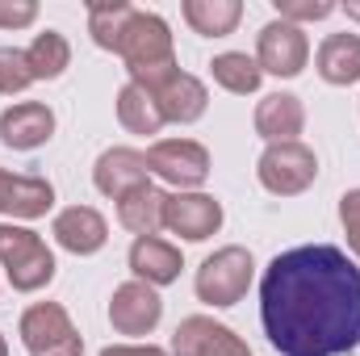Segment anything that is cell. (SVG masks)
Wrapping results in <instances>:
<instances>
[{
	"instance_id": "cell-1",
	"label": "cell",
	"mask_w": 360,
	"mask_h": 356,
	"mask_svg": "<svg viewBox=\"0 0 360 356\" xmlns=\"http://www.w3.org/2000/svg\"><path fill=\"white\" fill-rule=\"evenodd\" d=\"M260 323L281 356H348L360 344V268L335 243H302L260 276Z\"/></svg>"
},
{
	"instance_id": "cell-2",
	"label": "cell",
	"mask_w": 360,
	"mask_h": 356,
	"mask_svg": "<svg viewBox=\"0 0 360 356\" xmlns=\"http://www.w3.org/2000/svg\"><path fill=\"white\" fill-rule=\"evenodd\" d=\"M0 268L17 293H38L55 281L59 265L38 231L17 227V222H0Z\"/></svg>"
},
{
	"instance_id": "cell-3",
	"label": "cell",
	"mask_w": 360,
	"mask_h": 356,
	"mask_svg": "<svg viewBox=\"0 0 360 356\" xmlns=\"http://www.w3.org/2000/svg\"><path fill=\"white\" fill-rule=\"evenodd\" d=\"M252 276H256L252 252L239 248V243H226V248H218L214 256L201 260L197 276H193V289H197V298H201L205 306L226 310V306L243 302V293L252 289Z\"/></svg>"
},
{
	"instance_id": "cell-4",
	"label": "cell",
	"mask_w": 360,
	"mask_h": 356,
	"mask_svg": "<svg viewBox=\"0 0 360 356\" xmlns=\"http://www.w3.org/2000/svg\"><path fill=\"white\" fill-rule=\"evenodd\" d=\"M117 59L126 63L130 80L143 76V72H160V68H172L176 63V42H172V25L151 13V8H134L130 21H126V34H122V46H117Z\"/></svg>"
},
{
	"instance_id": "cell-5",
	"label": "cell",
	"mask_w": 360,
	"mask_h": 356,
	"mask_svg": "<svg viewBox=\"0 0 360 356\" xmlns=\"http://www.w3.org/2000/svg\"><path fill=\"white\" fill-rule=\"evenodd\" d=\"M134 84L151 92V101L160 105L164 122L188 126V122H201L205 109H210V92H205V84H201L197 76L180 72V63L160 68V72H143V76H134Z\"/></svg>"
},
{
	"instance_id": "cell-6",
	"label": "cell",
	"mask_w": 360,
	"mask_h": 356,
	"mask_svg": "<svg viewBox=\"0 0 360 356\" xmlns=\"http://www.w3.org/2000/svg\"><path fill=\"white\" fill-rule=\"evenodd\" d=\"M17 331L30 356H84V336L59 302H34L21 314Z\"/></svg>"
},
{
	"instance_id": "cell-7",
	"label": "cell",
	"mask_w": 360,
	"mask_h": 356,
	"mask_svg": "<svg viewBox=\"0 0 360 356\" xmlns=\"http://www.w3.org/2000/svg\"><path fill=\"white\" fill-rule=\"evenodd\" d=\"M256 177L272 197H297L319 180V155L302 139L297 143H269L260 164H256Z\"/></svg>"
},
{
	"instance_id": "cell-8",
	"label": "cell",
	"mask_w": 360,
	"mask_h": 356,
	"mask_svg": "<svg viewBox=\"0 0 360 356\" xmlns=\"http://www.w3.org/2000/svg\"><path fill=\"white\" fill-rule=\"evenodd\" d=\"M147 172L168 180L176 193H197L210 180V151L197 139H155L147 147Z\"/></svg>"
},
{
	"instance_id": "cell-9",
	"label": "cell",
	"mask_w": 360,
	"mask_h": 356,
	"mask_svg": "<svg viewBox=\"0 0 360 356\" xmlns=\"http://www.w3.org/2000/svg\"><path fill=\"white\" fill-rule=\"evenodd\" d=\"M256 63L264 76H276V80H293L306 72L310 63V38L302 25H289V21H269L260 34H256Z\"/></svg>"
},
{
	"instance_id": "cell-10",
	"label": "cell",
	"mask_w": 360,
	"mask_h": 356,
	"mask_svg": "<svg viewBox=\"0 0 360 356\" xmlns=\"http://www.w3.org/2000/svg\"><path fill=\"white\" fill-rule=\"evenodd\" d=\"M222 201L210 193H168L164 197V231L180 235L184 243H205L222 231Z\"/></svg>"
},
{
	"instance_id": "cell-11",
	"label": "cell",
	"mask_w": 360,
	"mask_h": 356,
	"mask_svg": "<svg viewBox=\"0 0 360 356\" xmlns=\"http://www.w3.org/2000/svg\"><path fill=\"white\" fill-rule=\"evenodd\" d=\"M164 319V298L147 281H122L109 298V323L117 336H151Z\"/></svg>"
},
{
	"instance_id": "cell-12",
	"label": "cell",
	"mask_w": 360,
	"mask_h": 356,
	"mask_svg": "<svg viewBox=\"0 0 360 356\" xmlns=\"http://www.w3.org/2000/svg\"><path fill=\"white\" fill-rule=\"evenodd\" d=\"M172 356H252V348L218 319L188 314L172 331Z\"/></svg>"
},
{
	"instance_id": "cell-13",
	"label": "cell",
	"mask_w": 360,
	"mask_h": 356,
	"mask_svg": "<svg viewBox=\"0 0 360 356\" xmlns=\"http://www.w3.org/2000/svg\"><path fill=\"white\" fill-rule=\"evenodd\" d=\"M55 134V109L42 101H17L0 113V143L8 151H38Z\"/></svg>"
},
{
	"instance_id": "cell-14",
	"label": "cell",
	"mask_w": 360,
	"mask_h": 356,
	"mask_svg": "<svg viewBox=\"0 0 360 356\" xmlns=\"http://www.w3.org/2000/svg\"><path fill=\"white\" fill-rule=\"evenodd\" d=\"M55 210V184L46 177H21L0 168V214L17 218V222H34L46 218Z\"/></svg>"
},
{
	"instance_id": "cell-15",
	"label": "cell",
	"mask_w": 360,
	"mask_h": 356,
	"mask_svg": "<svg viewBox=\"0 0 360 356\" xmlns=\"http://www.w3.org/2000/svg\"><path fill=\"white\" fill-rule=\"evenodd\" d=\"M51 235H55V243H59L63 252H72V256H96V252L109 243V222H105L101 210H92V205H68V210L55 214Z\"/></svg>"
},
{
	"instance_id": "cell-16",
	"label": "cell",
	"mask_w": 360,
	"mask_h": 356,
	"mask_svg": "<svg viewBox=\"0 0 360 356\" xmlns=\"http://www.w3.org/2000/svg\"><path fill=\"white\" fill-rule=\"evenodd\" d=\"M92 184H96V193H105V197H113V201L126 197L130 189L151 184L147 155L134 151V147H109V151H101L96 164H92Z\"/></svg>"
},
{
	"instance_id": "cell-17",
	"label": "cell",
	"mask_w": 360,
	"mask_h": 356,
	"mask_svg": "<svg viewBox=\"0 0 360 356\" xmlns=\"http://www.w3.org/2000/svg\"><path fill=\"white\" fill-rule=\"evenodd\" d=\"M252 126L264 143H297V134L306 130V105L293 92H269L256 105Z\"/></svg>"
},
{
	"instance_id": "cell-18",
	"label": "cell",
	"mask_w": 360,
	"mask_h": 356,
	"mask_svg": "<svg viewBox=\"0 0 360 356\" xmlns=\"http://www.w3.org/2000/svg\"><path fill=\"white\" fill-rule=\"evenodd\" d=\"M184 268V256H180L176 243L160 239V235H143L130 243V272L134 281H147V285H172Z\"/></svg>"
},
{
	"instance_id": "cell-19",
	"label": "cell",
	"mask_w": 360,
	"mask_h": 356,
	"mask_svg": "<svg viewBox=\"0 0 360 356\" xmlns=\"http://www.w3.org/2000/svg\"><path fill=\"white\" fill-rule=\"evenodd\" d=\"M314 68L327 84L335 89H348L360 80V34H327L319 55H314Z\"/></svg>"
},
{
	"instance_id": "cell-20",
	"label": "cell",
	"mask_w": 360,
	"mask_h": 356,
	"mask_svg": "<svg viewBox=\"0 0 360 356\" xmlns=\"http://www.w3.org/2000/svg\"><path fill=\"white\" fill-rule=\"evenodd\" d=\"M164 197L155 184H143V189H130L126 197H117V222L143 239V235H160L164 231Z\"/></svg>"
},
{
	"instance_id": "cell-21",
	"label": "cell",
	"mask_w": 360,
	"mask_h": 356,
	"mask_svg": "<svg viewBox=\"0 0 360 356\" xmlns=\"http://www.w3.org/2000/svg\"><path fill=\"white\" fill-rule=\"evenodd\" d=\"M180 13H184V21H188L193 34H201V38H226V34H235V25L243 17V4L239 0H184Z\"/></svg>"
},
{
	"instance_id": "cell-22",
	"label": "cell",
	"mask_w": 360,
	"mask_h": 356,
	"mask_svg": "<svg viewBox=\"0 0 360 356\" xmlns=\"http://www.w3.org/2000/svg\"><path fill=\"white\" fill-rule=\"evenodd\" d=\"M210 76H214L218 89L235 92V96H252V92H260V84H264V72H260V63L248 51H222V55H214Z\"/></svg>"
},
{
	"instance_id": "cell-23",
	"label": "cell",
	"mask_w": 360,
	"mask_h": 356,
	"mask_svg": "<svg viewBox=\"0 0 360 356\" xmlns=\"http://www.w3.org/2000/svg\"><path fill=\"white\" fill-rule=\"evenodd\" d=\"M25 63L34 80H59L72 68V42L59 30H42L30 46H25Z\"/></svg>"
},
{
	"instance_id": "cell-24",
	"label": "cell",
	"mask_w": 360,
	"mask_h": 356,
	"mask_svg": "<svg viewBox=\"0 0 360 356\" xmlns=\"http://www.w3.org/2000/svg\"><path fill=\"white\" fill-rule=\"evenodd\" d=\"M117 122L130 130V134H160L168 122L160 113V105L151 101V92L139 89L134 80H126L122 92H117Z\"/></svg>"
},
{
	"instance_id": "cell-25",
	"label": "cell",
	"mask_w": 360,
	"mask_h": 356,
	"mask_svg": "<svg viewBox=\"0 0 360 356\" xmlns=\"http://www.w3.org/2000/svg\"><path fill=\"white\" fill-rule=\"evenodd\" d=\"M130 13H134V4H126V0L89 4V34H92V42H96L101 51H113V55H117V46H122V34H126V21H130Z\"/></svg>"
},
{
	"instance_id": "cell-26",
	"label": "cell",
	"mask_w": 360,
	"mask_h": 356,
	"mask_svg": "<svg viewBox=\"0 0 360 356\" xmlns=\"http://www.w3.org/2000/svg\"><path fill=\"white\" fill-rule=\"evenodd\" d=\"M30 84H34V76H30L25 51H17V46H0V96L25 92Z\"/></svg>"
},
{
	"instance_id": "cell-27",
	"label": "cell",
	"mask_w": 360,
	"mask_h": 356,
	"mask_svg": "<svg viewBox=\"0 0 360 356\" xmlns=\"http://www.w3.org/2000/svg\"><path fill=\"white\" fill-rule=\"evenodd\" d=\"M331 13H340L331 0H276V17L289 21V25H302V21H327Z\"/></svg>"
},
{
	"instance_id": "cell-28",
	"label": "cell",
	"mask_w": 360,
	"mask_h": 356,
	"mask_svg": "<svg viewBox=\"0 0 360 356\" xmlns=\"http://www.w3.org/2000/svg\"><path fill=\"white\" fill-rule=\"evenodd\" d=\"M340 222H344L348 248L356 252V260H360V189H348V193L340 197Z\"/></svg>"
},
{
	"instance_id": "cell-29",
	"label": "cell",
	"mask_w": 360,
	"mask_h": 356,
	"mask_svg": "<svg viewBox=\"0 0 360 356\" xmlns=\"http://www.w3.org/2000/svg\"><path fill=\"white\" fill-rule=\"evenodd\" d=\"M38 21L34 0H0V30H25Z\"/></svg>"
},
{
	"instance_id": "cell-30",
	"label": "cell",
	"mask_w": 360,
	"mask_h": 356,
	"mask_svg": "<svg viewBox=\"0 0 360 356\" xmlns=\"http://www.w3.org/2000/svg\"><path fill=\"white\" fill-rule=\"evenodd\" d=\"M101 356H172V352L155 348V344H109V348H101Z\"/></svg>"
},
{
	"instance_id": "cell-31",
	"label": "cell",
	"mask_w": 360,
	"mask_h": 356,
	"mask_svg": "<svg viewBox=\"0 0 360 356\" xmlns=\"http://www.w3.org/2000/svg\"><path fill=\"white\" fill-rule=\"evenodd\" d=\"M344 13H348L352 21H360V0H352V4H344Z\"/></svg>"
},
{
	"instance_id": "cell-32",
	"label": "cell",
	"mask_w": 360,
	"mask_h": 356,
	"mask_svg": "<svg viewBox=\"0 0 360 356\" xmlns=\"http://www.w3.org/2000/svg\"><path fill=\"white\" fill-rule=\"evenodd\" d=\"M0 356H8V340L4 336H0Z\"/></svg>"
}]
</instances>
